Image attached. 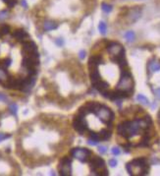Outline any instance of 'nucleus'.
I'll return each mask as SVG.
<instances>
[{"label": "nucleus", "mask_w": 160, "mask_h": 176, "mask_svg": "<svg viewBox=\"0 0 160 176\" xmlns=\"http://www.w3.org/2000/svg\"><path fill=\"white\" fill-rule=\"evenodd\" d=\"M139 130H142L139 125V119L134 121H126L124 123H121L117 128L119 135L123 136L124 138L130 139L134 137L135 135H137L139 132Z\"/></svg>", "instance_id": "1"}, {"label": "nucleus", "mask_w": 160, "mask_h": 176, "mask_svg": "<svg viewBox=\"0 0 160 176\" xmlns=\"http://www.w3.org/2000/svg\"><path fill=\"white\" fill-rule=\"evenodd\" d=\"M127 170L130 175H146L148 170V165L144 158H137L127 164Z\"/></svg>", "instance_id": "2"}, {"label": "nucleus", "mask_w": 160, "mask_h": 176, "mask_svg": "<svg viewBox=\"0 0 160 176\" xmlns=\"http://www.w3.org/2000/svg\"><path fill=\"white\" fill-rule=\"evenodd\" d=\"M133 88H134V81L131 74L128 71L124 70L123 73H122L121 78H120L118 85H117V91L129 94L130 91H132Z\"/></svg>", "instance_id": "3"}, {"label": "nucleus", "mask_w": 160, "mask_h": 176, "mask_svg": "<svg viewBox=\"0 0 160 176\" xmlns=\"http://www.w3.org/2000/svg\"><path fill=\"white\" fill-rule=\"evenodd\" d=\"M91 168L92 174L94 175H100V176L108 175V170L106 169L105 162L99 157H94L91 160Z\"/></svg>", "instance_id": "4"}, {"label": "nucleus", "mask_w": 160, "mask_h": 176, "mask_svg": "<svg viewBox=\"0 0 160 176\" xmlns=\"http://www.w3.org/2000/svg\"><path fill=\"white\" fill-rule=\"evenodd\" d=\"M96 116L98 117L102 122L104 123H110L114 119V114L108 107H106L105 105H100V107L98 108V110L96 111Z\"/></svg>", "instance_id": "5"}, {"label": "nucleus", "mask_w": 160, "mask_h": 176, "mask_svg": "<svg viewBox=\"0 0 160 176\" xmlns=\"http://www.w3.org/2000/svg\"><path fill=\"white\" fill-rule=\"evenodd\" d=\"M72 157L79 160L82 162H87L89 160V157L91 155V152L87 148H76L71 151Z\"/></svg>", "instance_id": "6"}, {"label": "nucleus", "mask_w": 160, "mask_h": 176, "mask_svg": "<svg viewBox=\"0 0 160 176\" xmlns=\"http://www.w3.org/2000/svg\"><path fill=\"white\" fill-rule=\"evenodd\" d=\"M72 160L68 157L62 158L59 163V171L60 175L62 176H69L71 175L72 171Z\"/></svg>", "instance_id": "7"}, {"label": "nucleus", "mask_w": 160, "mask_h": 176, "mask_svg": "<svg viewBox=\"0 0 160 176\" xmlns=\"http://www.w3.org/2000/svg\"><path fill=\"white\" fill-rule=\"evenodd\" d=\"M73 125H74V128L76 129L80 134H84L87 130V123L86 121V118H84V115L79 114L78 116H76L74 119Z\"/></svg>", "instance_id": "8"}, {"label": "nucleus", "mask_w": 160, "mask_h": 176, "mask_svg": "<svg viewBox=\"0 0 160 176\" xmlns=\"http://www.w3.org/2000/svg\"><path fill=\"white\" fill-rule=\"evenodd\" d=\"M107 50H108V52L110 53V55H111L112 57H116V56H118L120 54L125 52L123 46L117 43H109L108 47H107Z\"/></svg>", "instance_id": "9"}, {"label": "nucleus", "mask_w": 160, "mask_h": 176, "mask_svg": "<svg viewBox=\"0 0 160 176\" xmlns=\"http://www.w3.org/2000/svg\"><path fill=\"white\" fill-rule=\"evenodd\" d=\"M12 36H13L16 39H18L20 43H27V41H30V36L27 34L26 31H24V30H16Z\"/></svg>", "instance_id": "10"}, {"label": "nucleus", "mask_w": 160, "mask_h": 176, "mask_svg": "<svg viewBox=\"0 0 160 176\" xmlns=\"http://www.w3.org/2000/svg\"><path fill=\"white\" fill-rule=\"evenodd\" d=\"M141 11L139 8H134L131 10V12L129 13V20L131 22H136L139 18H141Z\"/></svg>", "instance_id": "11"}, {"label": "nucleus", "mask_w": 160, "mask_h": 176, "mask_svg": "<svg viewBox=\"0 0 160 176\" xmlns=\"http://www.w3.org/2000/svg\"><path fill=\"white\" fill-rule=\"evenodd\" d=\"M93 87L96 89L97 91H100V93L102 94V93H104L105 91H107V89H108V84H107L106 82L100 80L99 82H97L96 84H94Z\"/></svg>", "instance_id": "12"}, {"label": "nucleus", "mask_w": 160, "mask_h": 176, "mask_svg": "<svg viewBox=\"0 0 160 176\" xmlns=\"http://www.w3.org/2000/svg\"><path fill=\"white\" fill-rule=\"evenodd\" d=\"M9 79L10 78L8 76V73H7V71L5 70V68H3V67H0V83L4 85V84L6 83Z\"/></svg>", "instance_id": "13"}, {"label": "nucleus", "mask_w": 160, "mask_h": 176, "mask_svg": "<svg viewBox=\"0 0 160 176\" xmlns=\"http://www.w3.org/2000/svg\"><path fill=\"white\" fill-rule=\"evenodd\" d=\"M57 27H58L57 24L52 21H46V22H44V24H43V29H44V31H46V32L57 29Z\"/></svg>", "instance_id": "14"}, {"label": "nucleus", "mask_w": 160, "mask_h": 176, "mask_svg": "<svg viewBox=\"0 0 160 176\" xmlns=\"http://www.w3.org/2000/svg\"><path fill=\"white\" fill-rule=\"evenodd\" d=\"M149 70L151 72H157L160 70V63L157 61H151L148 66Z\"/></svg>", "instance_id": "15"}, {"label": "nucleus", "mask_w": 160, "mask_h": 176, "mask_svg": "<svg viewBox=\"0 0 160 176\" xmlns=\"http://www.w3.org/2000/svg\"><path fill=\"white\" fill-rule=\"evenodd\" d=\"M9 31H10V28H9V26H7V25H0V38L1 36H5V34H7L9 33Z\"/></svg>", "instance_id": "16"}, {"label": "nucleus", "mask_w": 160, "mask_h": 176, "mask_svg": "<svg viewBox=\"0 0 160 176\" xmlns=\"http://www.w3.org/2000/svg\"><path fill=\"white\" fill-rule=\"evenodd\" d=\"M135 38H136V34H135L134 32H132V31H129L125 34V38L127 39L128 43H132V41H134Z\"/></svg>", "instance_id": "17"}, {"label": "nucleus", "mask_w": 160, "mask_h": 176, "mask_svg": "<svg viewBox=\"0 0 160 176\" xmlns=\"http://www.w3.org/2000/svg\"><path fill=\"white\" fill-rule=\"evenodd\" d=\"M98 30H99V33L101 34H106L107 33V25L104 23V22H100L98 25Z\"/></svg>", "instance_id": "18"}, {"label": "nucleus", "mask_w": 160, "mask_h": 176, "mask_svg": "<svg viewBox=\"0 0 160 176\" xmlns=\"http://www.w3.org/2000/svg\"><path fill=\"white\" fill-rule=\"evenodd\" d=\"M137 101H139L141 103H142L144 105H148L149 104L148 100H147L146 96H142V95H139V96H137Z\"/></svg>", "instance_id": "19"}, {"label": "nucleus", "mask_w": 160, "mask_h": 176, "mask_svg": "<svg viewBox=\"0 0 160 176\" xmlns=\"http://www.w3.org/2000/svg\"><path fill=\"white\" fill-rule=\"evenodd\" d=\"M9 110H10V113H11L12 115H17V111H18V105L16 104V103H11V104L9 105Z\"/></svg>", "instance_id": "20"}, {"label": "nucleus", "mask_w": 160, "mask_h": 176, "mask_svg": "<svg viewBox=\"0 0 160 176\" xmlns=\"http://www.w3.org/2000/svg\"><path fill=\"white\" fill-rule=\"evenodd\" d=\"M101 9H102V11H103L104 13L108 14V13H110V12L112 11V6H111V5H109V4L103 3V4H102Z\"/></svg>", "instance_id": "21"}, {"label": "nucleus", "mask_w": 160, "mask_h": 176, "mask_svg": "<svg viewBox=\"0 0 160 176\" xmlns=\"http://www.w3.org/2000/svg\"><path fill=\"white\" fill-rule=\"evenodd\" d=\"M10 64H11V59L10 58H7V59H5V60L2 61V63H1V66L0 67H3V68H8V67L10 66Z\"/></svg>", "instance_id": "22"}, {"label": "nucleus", "mask_w": 160, "mask_h": 176, "mask_svg": "<svg viewBox=\"0 0 160 176\" xmlns=\"http://www.w3.org/2000/svg\"><path fill=\"white\" fill-rule=\"evenodd\" d=\"M98 142L99 141L95 140V139L91 138V139H89V141H87V144H89V146H96L97 144H98Z\"/></svg>", "instance_id": "23"}, {"label": "nucleus", "mask_w": 160, "mask_h": 176, "mask_svg": "<svg viewBox=\"0 0 160 176\" xmlns=\"http://www.w3.org/2000/svg\"><path fill=\"white\" fill-rule=\"evenodd\" d=\"M3 1L8 5L9 7H13L17 3V0H3Z\"/></svg>", "instance_id": "24"}, {"label": "nucleus", "mask_w": 160, "mask_h": 176, "mask_svg": "<svg viewBox=\"0 0 160 176\" xmlns=\"http://www.w3.org/2000/svg\"><path fill=\"white\" fill-rule=\"evenodd\" d=\"M97 150H98V153H101V155H104V153L107 152V148L104 147V146H99Z\"/></svg>", "instance_id": "25"}, {"label": "nucleus", "mask_w": 160, "mask_h": 176, "mask_svg": "<svg viewBox=\"0 0 160 176\" xmlns=\"http://www.w3.org/2000/svg\"><path fill=\"white\" fill-rule=\"evenodd\" d=\"M7 17H8V12L7 11H1L0 12V20H4V19H6Z\"/></svg>", "instance_id": "26"}, {"label": "nucleus", "mask_w": 160, "mask_h": 176, "mask_svg": "<svg viewBox=\"0 0 160 176\" xmlns=\"http://www.w3.org/2000/svg\"><path fill=\"white\" fill-rule=\"evenodd\" d=\"M11 137V135H7V134H4V133H0V142L3 140H6V139H8Z\"/></svg>", "instance_id": "27"}, {"label": "nucleus", "mask_w": 160, "mask_h": 176, "mask_svg": "<svg viewBox=\"0 0 160 176\" xmlns=\"http://www.w3.org/2000/svg\"><path fill=\"white\" fill-rule=\"evenodd\" d=\"M112 153H113L114 155H119L120 153H121V152H120V148H117V147H114L113 148H112Z\"/></svg>", "instance_id": "28"}, {"label": "nucleus", "mask_w": 160, "mask_h": 176, "mask_svg": "<svg viewBox=\"0 0 160 176\" xmlns=\"http://www.w3.org/2000/svg\"><path fill=\"white\" fill-rule=\"evenodd\" d=\"M55 43H56V44H57L58 46H63V45H64V41H63V38H56Z\"/></svg>", "instance_id": "29"}, {"label": "nucleus", "mask_w": 160, "mask_h": 176, "mask_svg": "<svg viewBox=\"0 0 160 176\" xmlns=\"http://www.w3.org/2000/svg\"><path fill=\"white\" fill-rule=\"evenodd\" d=\"M79 57L81 60H82V59H84V57H86V51L84 50H81L79 53Z\"/></svg>", "instance_id": "30"}, {"label": "nucleus", "mask_w": 160, "mask_h": 176, "mask_svg": "<svg viewBox=\"0 0 160 176\" xmlns=\"http://www.w3.org/2000/svg\"><path fill=\"white\" fill-rule=\"evenodd\" d=\"M109 164H110V166H111V167H115L117 165V160H114V158H113V160H109Z\"/></svg>", "instance_id": "31"}, {"label": "nucleus", "mask_w": 160, "mask_h": 176, "mask_svg": "<svg viewBox=\"0 0 160 176\" xmlns=\"http://www.w3.org/2000/svg\"><path fill=\"white\" fill-rule=\"evenodd\" d=\"M7 96L4 95V94H0V101H7Z\"/></svg>", "instance_id": "32"}, {"label": "nucleus", "mask_w": 160, "mask_h": 176, "mask_svg": "<svg viewBox=\"0 0 160 176\" xmlns=\"http://www.w3.org/2000/svg\"><path fill=\"white\" fill-rule=\"evenodd\" d=\"M154 94H155V96H156V98H159V100H160V88L156 89V90L154 91Z\"/></svg>", "instance_id": "33"}, {"label": "nucleus", "mask_w": 160, "mask_h": 176, "mask_svg": "<svg viewBox=\"0 0 160 176\" xmlns=\"http://www.w3.org/2000/svg\"><path fill=\"white\" fill-rule=\"evenodd\" d=\"M21 3H22V5H23V7H24V8H27V5L26 0H22V2H21Z\"/></svg>", "instance_id": "34"}, {"label": "nucleus", "mask_w": 160, "mask_h": 176, "mask_svg": "<svg viewBox=\"0 0 160 176\" xmlns=\"http://www.w3.org/2000/svg\"><path fill=\"white\" fill-rule=\"evenodd\" d=\"M158 120H159V122H160V112H159V114H158Z\"/></svg>", "instance_id": "35"}]
</instances>
